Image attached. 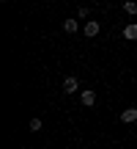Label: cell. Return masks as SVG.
<instances>
[{"instance_id":"3957f363","label":"cell","mask_w":137,"mask_h":149,"mask_svg":"<svg viewBox=\"0 0 137 149\" xmlns=\"http://www.w3.org/2000/svg\"><path fill=\"white\" fill-rule=\"evenodd\" d=\"M77 77H66L63 80V91H66V94H74V91H77Z\"/></svg>"},{"instance_id":"277c9868","label":"cell","mask_w":137,"mask_h":149,"mask_svg":"<svg viewBox=\"0 0 137 149\" xmlns=\"http://www.w3.org/2000/svg\"><path fill=\"white\" fill-rule=\"evenodd\" d=\"M82 105H85V108L96 105V94H93V91H90V88H88V91H82Z\"/></svg>"},{"instance_id":"8992f818","label":"cell","mask_w":137,"mask_h":149,"mask_svg":"<svg viewBox=\"0 0 137 149\" xmlns=\"http://www.w3.org/2000/svg\"><path fill=\"white\" fill-rule=\"evenodd\" d=\"M77 28H79L77 19H66V22H63V31H66V33H77Z\"/></svg>"},{"instance_id":"6da1fadb","label":"cell","mask_w":137,"mask_h":149,"mask_svg":"<svg viewBox=\"0 0 137 149\" xmlns=\"http://www.w3.org/2000/svg\"><path fill=\"white\" fill-rule=\"evenodd\" d=\"M121 122H123V124H132V122H137V108H126V111L121 113Z\"/></svg>"},{"instance_id":"52a82bcc","label":"cell","mask_w":137,"mask_h":149,"mask_svg":"<svg viewBox=\"0 0 137 149\" xmlns=\"http://www.w3.org/2000/svg\"><path fill=\"white\" fill-rule=\"evenodd\" d=\"M27 127H30L33 133H38V130H41L44 124H41V119H30V122H27Z\"/></svg>"},{"instance_id":"ba28073f","label":"cell","mask_w":137,"mask_h":149,"mask_svg":"<svg viewBox=\"0 0 137 149\" xmlns=\"http://www.w3.org/2000/svg\"><path fill=\"white\" fill-rule=\"evenodd\" d=\"M123 11H126V14H137V3H132V0L123 3Z\"/></svg>"},{"instance_id":"5b68a950","label":"cell","mask_w":137,"mask_h":149,"mask_svg":"<svg viewBox=\"0 0 137 149\" xmlns=\"http://www.w3.org/2000/svg\"><path fill=\"white\" fill-rule=\"evenodd\" d=\"M123 36H126V42H134V39H137V25H134V22L123 28Z\"/></svg>"},{"instance_id":"7a4b0ae2","label":"cell","mask_w":137,"mask_h":149,"mask_svg":"<svg viewBox=\"0 0 137 149\" xmlns=\"http://www.w3.org/2000/svg\"><path fill=\"white\" fill-rule=\"evenodd\" d=\"M82 33H85V36H96V33H99V22H96V19H90V22H85V28H82Z\"/></svg>"}]
</instances>
